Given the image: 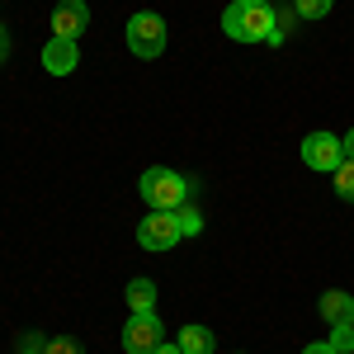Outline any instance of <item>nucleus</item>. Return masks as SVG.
Returning <instances> with one entry per match:
<instances>
[{"label":"nucleus","mask_w":354,"mask_h":354,"mask_svg":"<svg viewBox=\"0 0 354 354\" xmlns=\"http://www.w3.org/2000/svg\"><path fill=\"white\" fill-rule=\"evenodd\" d=\"M43 345H48V340H43L38 330H28V335H24V350H28V354H43Z\"/></svg>","instance_id":"obj_17"},{"label":"nucleus","mask_w":354,"mask_h":354,"mask_svg":"<svg viewBox=\"0 0 354 354\" xmlns=\"http://www.w3.org/2000/svg\"><path fill=\"white\" fill-rule=\"evenodd\" d=\"M302 354H340V350H335L330 340H322V345H307V350H302Z\"/></svg>","instance_id":"obj_18"},{"label":"nucleus","mask_w":354,"mask_h":354,"mask_svg":"<svg viewBox=\"0 0 354 354\" xmlns=\"http://www.w3.org/2000/svg\"><path fill=\"white\" fill-rule=\"evenodd\" d=\"M340 147H345V161H354V128L345 137H340Z\"/></svg>","instance_id":"obj_19"},{"label":"nucleus","mask_w":354,"mask_h":354,"mask_svg":"<svg viewBox=\"0 0 354 354\" xmlns=\"http://www.w3.org/2000/svg\"><path fill=\"white\" fill-rule=\"evenodd\" d=\"M43 66H48L53 76H71V71L81 66L76 43H71V38H48V48H43Z\"/></svg>","instance_id":"obj_8"},{"label":"nucleus","mask_w":354,"mask_h":354,"mask_svg":"<svg viewBox=\"0 0 354 354\" xmlns=\"http://www.w3.org/2000/svg\"><path fill=\"white\" fill-rule=\"evenodd\" d=\"M270 5H274V0H270ZM279 5H283V0H279Z\"/></svg>","instance_id":"obj_22"},{"label":"nucleus","mask_w":354,"mask_h":354,"mask_svg":"<svg viewBox=\"0 0 354 354\" xmlns=\"http://www.w3.org/2000/svg\"><path fill=\"white\" fill-rule=\"evenodd\" d=\"M128 48H133V57H142V62L161 57L165 53V19L161 15H151V10L133 15V19H128Z\"/></svg>","instance_id":"obj_3"},{"label":"nucleus","mask_w":354,"mask_h":354,"mask_svg":"<svg viewBox=\"0 0 354 354\" xmlns=\"http://www.w3.org/2000/svg\"><path fill=\"white\" fill-rule=\"evenodd\" d=\"M175 345H180L185 354H213V330L208 326H185Z\"/></svg>","instance_id":"obj_11"},{"label":"nucleus","mask_w":354,"mask_h":354,"mask_svg":"<svg viewBox=\"0 0 354 354\" xmlns=\"http://www.w3.org/2000/svg\"><path fill=\"white\" fill-rule=\"evenodd\" d=\"M322 317H326L330 326H335V322H354V298H350V293H340V288L322 293Z\"/></svg>","instance_id":"obj_9"},{"label":"nucleus","mask_w":354,"mask_h":354,"mask_svg":"<svg viewBox=\"0 0 354 354\" xmlns=\"http://www.w3.org/2000/svg\"><path fill=\"white\" fill-rule=\"evenodd\" d=\"M85 28H90V10H85V0H62L53 10V38H81Z\"/></svg>","instance_id":"obj_7"},{"label":"nucleus","mask_w":354,"mask_h":354,"mask_svg":"<svg viewBox=\"0 0 354 354\" xmlns=\"http://www.w3.org/2000/svg\"><path fill=\"white\" fill-rule=\"evenodd\" d=\"M137 241L147 245V250H170V245L180 241V222H175V213H147V218L137 222Z\"/></svg>","instance_id":"obj_6"},{"label":"nucleus","mask_w":354,"mask_h":354,"mask_svg":"<svg viewBox=\"0 0 354 354\" xmlns=\"http://www.w3.org/2000/svg\"><path fill=\"white\" fill-rule=\"evenodd\" d=\"M19 354H28V350H19Z\"/></svg>","instance_id":"obj_23"},{"label":"nucleus","mask_w":354,"mask_h":354,"mask_svg":"<svg viewBox=\"0 0 354 354\" xmlns=\"http://www.w3.org/2000/svg\"><path fill=\"white\" fill-rule=\"evenodd\" d=\"M335 194H340L345 203H354V161L335 165Z\"/></svg>","instance_id":"obj_13"},{"label":"nucleus","mask_w":354,"mask_h":354,"mask_svg":"<svg viewBox=\"0 0 354 354\" xmlns=\"http://www.w3.org/2000/svg\"><path fill=\"white\" fill-rule=\"evenodd\" d=\"M137 189H142V198H147V208H156V213H175L180 203H189L194 180H189V175H180V170L151 165V170L137 180Z\"/></svg>","instance_id":"obj_2"},{"label":"nucleus","mask_w":354,"mask_h":354,"mask_svg":"<svg viewBox=\"0 0 354 354\" xmlns=\"http://www.w3.org/2000/svg\"><path fill=\"white\" fill-rule=\"evenodd\" d=\"M151 354H185V350H180L175 340H161V345H156V350H151Z\"/></svg>","instance_id":"obj_20"},{"label":"nucleus","mask_w":354,"mask_h":354,"mask_svg":"<svg viewBox=\"0 0 354 354\" xmlns=\"http://www.w3.org/2000/svg\"><path fill=\"white\" fill-rule=\"evenodd\" d=\"M43 354H85L81 340H71V335H57V340H48L43 345Z\"/></svg>","instance_id":"obj_16"},{"label":"nucleus","mask_w":354,"mask_h":354,"mask_svg":"<svg viewBox=\"0 0 354 354\" xmlns=\"http://www.w3.org/2000/svg\"><path fill=\"white\" fill-rule=\"evenodd\" d=\"M123 298H128V312H151L156 307V283L151 279H133Z\"/></svg>","instance_id":"obj_10"},{"label":"nucleus","mask_w":354,"mask_h":354,"mask_svg":"<svg viewBox=\"0 0 354 354\" xmlns=\"http://www.w3.org/2000/svg\"><path fill=\"white\" fill-rule=\"evenodd\" d=\"M302 161L312 165V170L335 175V165L345 161V147H340V137H335V133H307V137H302Z\"/></svg>","instance_id":"obj_5"},{"label":"nucleus","mask_w":354,"mask_h":354,"mask_svg":"<svg viewBox=\"0 0 354 354\" xmlns=\"http://www.w3.org/2000/svg\"><path fill=\"white\" fill-rule=\"evenodd\" d=\"M222 33L236 43H270L274 33V5L270 0H232L222 10Z\"/></svg>","instance_id":"obj_1"},{"label":"nucleus","mask_w":354,"mask_h":354,"mask_svg":"<svg viewBox=\"0 0 354 354\" xmlns=\"http://www.w3.org/2000/svg\"><path fill=\"white\" fill-rule=\"evenodd\" d=\"M293 10H298L302 19H322L330 10V0H293Z\"/></svg>","instance_id":"obj_15"},{"label":"nucleus","mask_w":354,"mask_h":354,"mask_svg":"<svg viewBox=\"0 0 354 354\" xmlns=\"http://www.w3.org/2000/svg\"><path fill=\"white\" fill-rule=\"evenodd\" d=\"M165 340V326L156 322V312H133L123 326V350L128 354H151Z\"/></svg>","instance_id":"obj_4"},{"label":"nucleus","mask_w":354,"mask_h":354,"mask_svg":"<svg viewBox=\"0 0 354 354\" xmlns=\"http://www.w3.org/2000/svg\"><path fill=\"white\" fill-rule=\"evenodd\" d=\"M175 222H180V236H198V232H203V213H198L194 203H180V208H175Z\"/></svg>","instance_id":"obj_12"},{"label":"nucleus","mask_w":354,"mask_h":354,"mask_svg":"<svg viewBox=\"0 0 354 354\" xmlns=\"http://www.w3.org/2000/svg\"><path fill=\"white\" fill-rule=\"evenodd\" d=\"M330 345L345 354V350H354V322H335L330 326Z\"/></svg>","instance_id":"obj_14"},{"label":"nucleus","mask_w":354,"mask_h":354,"mask_svg":"<svg viewBox=\"0 0 354 354\" xmlns=\"http://www.w3.org/2000/svg\"><path fill=\"white\" fill-rule=\"evenodd\" d=\"M5 57H10V33L0 28V66H5Z\"/></svg>","instance_id":"obj_21"}]
</instances>
